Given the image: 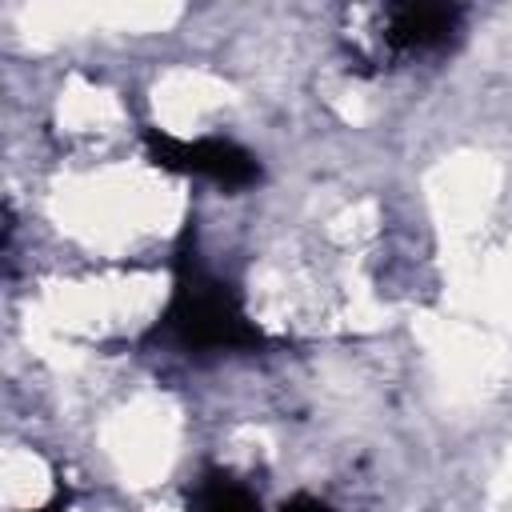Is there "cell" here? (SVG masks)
Listing matches in <instances>:
<instances>
[{"mask_svg": "<svg viewBox=\"0 0 512 512\" xmlns=\"http://www.w3.org/2000/svg\"><path fill=\"white\" fill-rule=\"evenodd\" d=\"M452 32H456V8H436V4H408L396 8L388 20V44L400 52L440 48Z\"/></svg>", "mask_w": 512, "mask_h": 512, "instance_id": "1", "label": "cell"}, {"mask_svg": "<svg viewBox=\"0 0 512 512\" xmlns=\"http://www.w3.org/2000/svg\"><path fill=\"white\" fill-rule=\"evenodd\" d=\"M208 512H256V504H252V496L244 488L224 484V488H216L208 496Z\"/></svg>", "mask_w": 512, "mask_h": 512, "instance_id": "2", "label": "cell"}, {"mask_svg": "<svg viewBox=\"0 0 512 512\" xmlns=\"http://www.w3.org/2000/svg\"><path fill=\"white\" fill-rule=\"evenodd\" d=\"M288 512H328V508H324V504H316V500H296Z\"/></svg>", "mask_w": 512, "mask_h": 512, "instance_id": "3", "label": "cell"}]
</instances>
